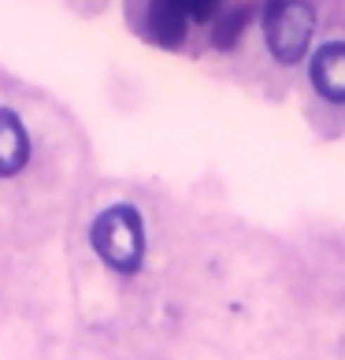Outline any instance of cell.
Masks as SVG:
<instances>
[{
  "label": "cell",
  "mask_w": 345,
  "mask_h": 360,
  "mask_svg": "<svg viewBox=\"0 0 345 360\" xmlns=\"http://www.w3.org/2000/svg\"><path fill=\"white\" fill-rule=\"evenodd\" d=\"M190 19V0H152L149 4V30L160 45H178Z\"/></svg>",
  "instance_id": "obj_5"
},
{
  "label": "cell",
  "mask_w": 345,
  "mask_h": 360,
  "mask_svg": "<svg viewBox=\"0 0 345 360\" xmlns=\"http://www.w3.org/2000/svg\"><path fill=\"white\" fill-rule=\"evenodd\" d=\"M219 4H223V0H190V15H193L197 22H204V19L216 15Z\"/></svg>",
  "instance_id": "obj_7"
},
{
  "label": "cell",
  "mask_w": 345,
  "mask_h": 360,
  "mask_svg": "<svg viewBox=\"0 0 345 360\" xmlns=\"http://www.w3.org/2000/svg\"><path fill=\"white\" fill-rule=\"evenodd\" d=\"M93 249L100 252V260L115 271H138L145 257V231L141 216L130 205H115L100 212L93 223Z\"/></svg>",
  "instance_id": "obj_1"
},
{
  "label": "cell",
  "mask_w": 345,
  "mask_h": 360,
  "mask_svg": "<svg viewBox=\"0 0 345 360\" xmlns=\"http://www.w3.org/2000/svg\"><path fill=\"white\" fill-rule=\"evenodd\" d=\"M263 30H268V49L278 63H297L308 52L315 11L304 0H271L268 15H263Z\"/></svg>",
  "instance_id": "obj_2"
},
{
  "label": "cell",
  "mask_w": 345,
  "mask_h": 360,
  "mask_svg": "<svg viewBox=\"0 0 345 360\" xmlns=\"http://www.w3.org/2000/svg\"><path fill=\"white\" fill-rule=\"evenodd\" d=\"M312 82L327 101H345V41L323 45L312 60Z\"/></svg>",
  "instance_id": "obj_4"
},
{
  "label": "cell",
  "mask_w": 345,
  "mask_h": 360,
  "mask_svg": "<svg viewBox=\"0 0 345 360\" xmlns=\"http://www.w3.org/2000/svg\"><path fill=\"white\" fill-rule=\"evenodd\" d=\"M30 160V138H26L22 119L11 108H0V179L19 175Z\"/></svg>",
  "instance_id": "obj_3"
},
{
  "label": "cell",
  "mask_w": 345,
  "mask_h": 360,
  "mask_svg": "<svg viewBox=\"0 0 345 360\" xmlns=\"http://www.w3.org/2000/svg\"><path fill=\"white\" fill-rule=\"evenodd\" d=\"M245 22H249V11H245V8H234V11H227V15H219L211 41H216L219 49H234V41H237V37H242V30H245Z\"/></svg>",
  "instance_id": "obj_6"
}]
</instances>
